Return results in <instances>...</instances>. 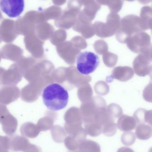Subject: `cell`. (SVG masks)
Masks as SVG:
<instances>
[{"instance_id":"cell-3","label":"cell","mask_w":152,"mask_h":152,"mask_svg":"<svg viewBox=\"0 0 152 152\" xmlns=\"http://www.w3.org/2000/svg\"><path fill=\"white\" fill-rule=\"evenodd\" d=\"M47 77H46L36 81L29 82L21 89V99L27 102H33L37 101L47 83Z\"/></svg>"},{"instance_id":"cell-20","label":"cell","mask_w":152,"mask_h":152,"mask_svg":"<svg viewBox=\"0 0 152 152\" xmlns=\"http://www.w3.org/2000/svg\"><path fill=\"white\" fill-rule=\"evenodd\" d=\"M52 135L54 140L57 142L62 143L63 142L67 137V133L62 127L57 126L52 130Z\"/></svg>"},{"instance_id":"cell-30","label":"cell","mask_w":152,"mask_h":152,"mask_svg":"<svg viewBox=\"0 0 152 152\" xmlns=\"http://www.w3.org/2000/svg\"><path fill=\"white\" fill-rule=\"evenodd\" d=\"M100 5H107L109 0H95Z\"/></svg>"},{"instance_id":"cell-15","label":"cell","mask_w":152,"mask_h":152,"mask_svg":"<svg viewBox=\"0 0 152 152\" xmlns=\"http://www.w3.org/2000/svg\"><path fill=\"white\" fill-rule=\"evenodd\" d=\"M152 9L150 6H144L142 8L139 17L140 28L147 29L151 28Z\"/></svg>"},{"instance_id":"cell-22","label":"cell","mask_w":152,"mask_h":152,"mask_svg":"<svg viewBox=\"0 0 152 152\" xmlns=\"http://www.w3.org/2000/svg\"><path fill=\"white\" fill-rule=\"evenodd\" d=\"M85 130L88 135L95 137L101 134L103 128L99 124H88L86 126Z\"/></svg>"},{"instance_id":"cell-2","label":"cell","mask_w":152,"mask_h":152,"mask_svg":"<svg viewBox=\"0 0 152 152\" xmlns=\"http://www.w3.org/2000/svg\"><path fill=\"white\" fill-rule=\"evenodd\" d=\"M99 63L98 56L91 52L80 53L77 57V69L80 74L84 75H87L94 72Z\"/></svg>"},{"instance_id":"cell-12","label":"cell","mask_w":152,"mask_h":152,"mask_svg":"<svg viewBox=\"0 0 152 152\" xmlns=\"http://www.w3.org/2000/svg\"><path fill=\"white\" fill-rule=\"evenodd\" d=\"M121 31L119 34L129 33L136 30H139V17L136 15H129L125 16L120 20Z\"/></svg>"},{"instance_id":"cell-25","label":"cell","mask_w":152,"mask_h":152,"mask_svg":"<svg viewBox=\"0 0 152 152\" xmlns=\"http://www.w3.org/2000/svg\"><path fill=\"white\" fill-rule=\"evenodd\" d=\"M123 3L124 0H109L107 5L111 12L117 13L122 9Z\"/></svg>"},{"instance_id":"cell-4","label":"cell","mask_w":152,"mask_h":152,"mask_svg":"<svg viewBox=\"0 0 152 152\" xmlns=\"http://www.w3.org/2000/svg\"><path fill=\"white\" fill-rule=\"evenodd\" d=\"M84 9L80 12L77 19L85 23H91L100 10L101 5L95 0H80Z\"/></svg>"},{"instance_id":"cell-29","label":"cell","mask_w":152,"mask_h":152,"mask_svg":"<svg viewBox=\"0 0 152 152\" xmlns=\"http://www.w3.org/2000/svg\"><path fill=\"white\" fill-rule=\"evenodd\" d=\"M117 152H134L133 150L128 147H124L120 148Z\"/></svg>"},{"instance_id":"cell-31","label":"cell","mask_w":152,"mask_h":152,"mask_svg":"<svg viewBox=\"0 0 152 152\" xmlns=\"http://www.w3.org/2000/svg\"><path fill=\"white\" fill-rule=\"evenodd\" d=\"M138 1L142 4H147L151 2L152 0H138Z\"/></svg>"},{"instance_id":"cell-9","label":"cell","mask_w":152,"mask_h":152,"mask_svg":"<svg viewBox=\"0 0 152 152\" xmlns=\"http://www.w3.org/2000/svg\"><path fill=\"white\" fill-rule=\"evenodd\" d=\"M80 12L68 9L63 11L61 15L55 20V26L61 28H69L75 25Z\"/></svg>"},{"instance_id":"cell-28","label":"cell","mask_w":152,"mask_h":152,"mask_svg":"<svg viewBox=\"0 0 152 152\" xmlns=\"http://www.w3.org/2000/svg\"><path fill=\"white\" fill-rule=\"evenodd\" d=\"M53 3L56 5H62L67 1V0H52Z\"/></svg>"},{"instance_id":"cell-32","label":"cell","mask_w":152,"mask_h":152,"mask_svg":"<svg viewBox=\"0 0 152 152\" xmlns=\"http://www.w3.org/2000/svg\"><path fill=\"white\" fill-rule=\"evenodd\" d=\"M0 2H1V0H0ZM3 18V16L1 12V11H0V20L2 19Z\"/></svg>"},{"instance_id":"cell-21","label":"cell","mask_w":152,"mask_h":152,"mask_svg":"<svg viewBox=\"0 0 152 152\" xmlns=\"http://www.w3.org/2000/svg\"><path fill=\"white\" fill-rule=\"evenodd\" d=\"M119 129L123 131H129L134 129L136 124L134 121L130 119H121L118 123Z\"/></svg>"},{"instance_id":"cell-7","label":"cell","mask_w":152,"mask_h":152,"mask_svg":"<svg viewBox=\"0 0 152 152\" xmlns=\"http://www.w3.org/2000/svg\"><path fill=\"white\" fill-rule=\"evenodd\" d=\"M0 7L2 11L8 17L17 18L24 11V0H1Z\"/></svg>"},{"instance_id":"cell-6","label":"cell","mask_w":152,"mask_h":152,"mask_svg":"<svg viewBox=\"0 0 152 152\" xmlns=\"http://www.w3.org/2000/svg\"><path fill=\"white\" fill-rule=\"evenodd\" d=\"M24 43L27 50L35 59H42L44 56L43 41L40 40L35 33L26 36Z\"/></svg>"},{"instance_id":"cell-16","label":"cell","mask_w":152,"mask_h":152,"mask_svg":"<svg viewBox=\"0 0 152 152\" xmlns=\"http://www.w3.org/2000/svg\"><path fill=\"white\" fill-rule=\"evenodd\" d=\"M38 11L31 10L27 12L23 16L24 18L32 25L36 26L43 22H46L42 11V8H39Z\"/></svg>"},{"instance_id":"cell-26","label":"cell","mask_w":152,"mask_h":152,"mask_svg":"<svg viewBox=\"0 0 152 152\" xmlns=\"http://www.w3.org/2000/svg\"><path fill=\"white\" fill-rule=\"evenodd\" d=\"M117 128L115 124H108L103 129V134L107 137H112L116 134Z\"/></svg>"},{"instance_id":"cell-13","label":"cell","mask_w":152,"mask_h":152,"mask_svg":"<svg viewBox=\"0 0 152 152\" xmlns=\"http://www.w3.org/2000/svg\"><path fill=\"white\" fill-rule=\"evenodd\" d=\"M15 26L16 32L18 35L26 36L35 33L36 26L28 22L23 17H20L15 21Z\"/></svg>"},{"instance_id":"cell-24","label":"cell","mask_w":152,"mask_h":152,"mask_svg":"<svg viewBox=\"0 0 152 152\" xmlns=\"http://www.w3.org/2000/svg\"><path fill=\"white\" fill-rule=\"evenodd\" d=\"M136 140L135 134L132 132H125L121 135V142L124 145L126 146H130L134 144Z\"/></svg>"},{"instance_id":"cell-27","label":"cell","mask_w":152,"mask_h":152,"mask_svg":"<svg viewBox=\"0 0 152 152\" xmlns=\"http://www.w3.org/2000/svg\"><path fill=\"white\" fill-rule=\"evenodd\" d=\"M82 5L80 0H69L68 2V9L80 11Z\"/></svg>"},{"instance_id":"cell-34","label":"cell","mask_w":152,"mask_h":152,"mask_svg":"<svg viewBox=\"0 0 152 152\" xmlns=\"http://www.w3.org/2000/svg\"><path fill=\"white\" fill-rule=\"evenodd\" d=\"M1 56H0V62H1Z\"/></svg>"},{"instance_id":"cell-33","label":"cell","mask_w":152,"mask_h":152,"mask_svg":"<svg viewBox=\"0 0 152 152\" xmlns=\"http://www.w3.org/2000/svg\"><path fill=\"white\" fill-rule=\"evenodd\" d=\"M125 1H135V0H125Z\"/></svg>"},{"instance_id":"cell-5","label":"cell","mask_w":152,"mask_h":152,"mask_svg":"<svg viewBox=\"0 0 152 152\" xmlns=\"http://www.w3.org/2000/svg\"><path fill=\"white\" fill-rule=\"evenodd\" d=\"M22 77L15 64L12 65L8 70L0 67V86H15L21 81Z\"/></svg>"},{"instance_id":"cell-11","label":"cell","mask_w":152,"mask_h":152,"mask_svg":"<svg viewBox=\"0 0 152 152\" xmlns=\"http://www.w3.org/2000/svg\"><path fill=\"white\" fill-rule=\"evenodd\" d=\"M20 90L15 86H4L0 88V103L9 104L16 101L19 97Z\"/></svg>"},{"instance_id":"cell-23","label":"cell","mask_w":152,"mask_h":152,"mask_svg":"<svg viewBox=\"0 0 152 152\" xmlns=\"http://www.w3.org/2000/svg\"><path fill=\"white\" fill-rule=\"evenodd\" d=\"M64 141L65 146L69 151H75L78 150L80 142L74 137L69 135L65 138Z\"/></svg>"},{"instance_id":"cell-19","label":"cell","mask_w":152,"mask_h":152,"mask_svg":"<svg viewBox=\"0 0 152 152\" xmlns=\"http://www.w3.org/2000/svg\"><path fill=\"white\" fill-rule=\"evenodd\" d=\"M137 137L141 140H146L152 136V129L147 125H140L136 130Z\"/></svg>"},{"instance_id":"cell-17","label":"cell","mask_w":152,"mask_h":152,"mask_svg":"<svg viewBox=\"0 0 152 152\" xmlns=\"http://www.w3.org/2000/svg\"><path fill=\"white\" fill-rule=\"evenodd\" d=\"M43 14L46 21L50 20H56L62 14V9L57 5H52L49 8L43 10Z\"/></svg>"},{"instance_id":"cell-14","label":"cell","mask_w":152,"mask_h":152,"mask_svg":"<svg viewBox=\"0 0 152 152\" xmlns=\"http://www.w3.org/2000/svg\"><path fill=\"white\" fill-rule=\"evenodd\" d=\"M54 30L53 26L47 22H43L35 26V34L42 41L49 39Z\"/></svg>"},{"instance_id":"cell-18","label":"cell","mask_w":152,"mask_h":152,"mask_svg":"<svg viewBox=\"0 0 152 152\" xmlns=\"http://www.w3.org/2000/svg\"><path fill=\"white\" fill-rule=\"evenodd\" d=\"M79 152H101V147L97 143L91 140H84L80 143L77 150Z\"/></svg>"},{"instance_id":"cell-10","label":"cell","mask_w":152,"mask_h":152,"mask_svg":"<svg viewBox=\"0 0 152 152\" xmlns=\"http://www.w3.org/2000/svg\"><path fill=\"white\" fill-rule=\"evenodd\" d=\"M23 50L20 47L12 44H8L0 50V56L4 59L17 62L23 57Z\"/></svg>"},{"instance_id":"cell-8","label":"cell","mask_w":152,"mask_h":152,"mask_svg":"<svg viewBox=\"0 0 152 152\" xmlns=\"http://www.w3.org/2000/svg\"><path fill=\"white\" fill-rule=\"evenodd\" d=\"M18 35L14 20L4 19L2 21L0 24V37L2 41L6 43L12 42Z\"/></svg>"},{"instance_id":"cell-1","label":"cell","mask_w":152,"mask_h":152,"mask_svg":"<svg viewBox=\"0 0 152 152\" xmlns=\"http://www.w3.org/2000/svg\"><path fill=\"white\" fill-rule=\"evenodd\" d=\"M44 104L49 110L59 111L67 106L69 101L68 91L58 83L46 86L42 93Z\"/></svg>"}]
</instances>
